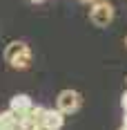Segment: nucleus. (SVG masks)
I'll list each match as a JSON object with an SVG mask.
<instances>
[{
  "label": "nucleus",
  "mask_w": 127,
  "mask_h": 130,
  "mask_svg": "<svg viewBox=\"0 0 127 130\" xmlns=\"http://www.w3.org/2000/svg\"><path fill=\"white\" fill-rule=\"evenodd\" d=\"M5 61L11 65L13 70H29L31 65V50L22 40H11L5 47Z\"/></svg>",
  "instance_id": "obj_1"
},
{
  "label": "nucleus",
  "mask_w": 127,
  "mask_h": 130,
  "mask_svg": "<svg viewBox=\"0 0 127 130\" xmlns=\"http://www.w3.org/2000/svg\"><path fill=\"white\" fill-rule=\"evenodd\" d=\"M89 18L96 27H107L112 20H114V5L109 0H96L91 5V11H89Z\"/></svg>",
  "instance_id": "obj_2"
},
{
  "label": "nucleus",
  "mask_w": 127,
  "mask_h": 130,
  "mask_svg": "<svg viewBox=\"0 0 127 130\" xmlns=\"http://www.w3.org/2000/svg\"><path fill=\"white\" fill-rule=\"evenodd\" d=\"M56 108H58L63 115L76 112L78 108H80V94H78L76 90H63L58 94V99H56Z\"/></svg>",
  "instance_id": "obj_3"
},
{
  "label": "nucleus",
  "mask_w": 127,
  "mask_h": 130,
  "mask_svg": "<svg viewBox=\"0 0 127 130\" xmlns=\"http://www.w3.org/2000/svg\"><path fill=\"white\" fill-rule=\"evenodd\" d=\"M22 128L25 130H36L38 126L45 123V108H38V105H31L27 110V115L22 117Z\"/></svg>",
  "instance_id": "obj_4"
},
{
  "label": "nucleus",
  "mask_w": 127,
  "mask_h": 130,
  "mask_svg": "<svg viewBox=\"0 0 127 130\" xmlns=\"http://www.w3.org/2000/svg\"><path fill=\"white\" fill-rule=\"evenodd\" d=\"M31 99H29V94H16L11 96V101H9V110H11V115L18 121H22V117L27 115V110L31 108Z\"/></svg>",
  "instance_id": "obj_5"
},
{
  "label": "nucleus",
  "mask_w": 127,
  "mask_h": 130,
  "mask_svg": "<svg viewBox=\"0 0 127 130\" xmlns=\"http://www.w3.org/2000/svg\"><path fill=\"white\" fill-rule=\"evenodd\" d=\"M65 123V115L56 108V110H45V123L42 126H47L51 130H60Z\"/></svg>",
  "instance_id": "obj_6"
},
{
  "label": "nucleus",
  "mask_w": 127,
  "mask_h": 130,
  "mask_svg": "<svg viewBox=\"0 0 127 130\" xmlns=\"http://www.w3.org/2000/svg\"><path fill=\"white\" fill-rule=\"evenodd\" d=\"M0 130H25V128L11 115V110H7V112H0Z\"/></svg>",
  "instance_id": "obj_7"
},
{
  "label": "nucleus",
  "mask_w": 127,
  "mask_h": 130,
  "mask_svg": "<svg viewBox=\"0 0 127 130\" xmlns=\"http://www.w3.org/2000/svg\"><path fill=\"white\" fill-rule=\"evenodd\" d=\"M123 108H125V110H127V92H125V94H123Z\"/></svg>",
  "instance_id": "obj_8"
},
{
  "label": "nucleus",
  "mask_w": 127,
  "mask_h": 130,
  "mask_svg": "<svg viewBox=\"0 0 127 130\" xmlns=\"http://www.w3.org/2000/svg\"><path fill=\"white\" fill-rule=\"evenodd\" d=\"M36 130H51V128H47V126H38Z\"/></svg>",
  "instance_id": "obj_9"
},
{
  "label": "nucleus",
  "mask_w": 127,
  "mask_h": 130,
  "mask_svg": "<svg viewBox=\"0 0 127 130\" xmlns=\"http://www.w3.org/2000/svg\"><path fill=\"white\" fill-rule=\"evenodd\" d=\"M80 2H96V0H80Z\"/></svg>",
  "instance_id": "obj_10"
},
{
  "label": "nucleus",
  "mask_w": 127,
  "mask_h": 130,
  "mask_svg": "<svg viewBox=\"0 0 127 130\" xmlns=\"http://www.w3.org/2000/svg\"><path fill=\"white\" fill-rule=\"evenodd\" d=\"M123 121H125V123H123V126H127V115H125V119H123Z\"/></svg>",
  "instance_id": "obj_11"
},
{
  "label": "nucleus",
  "mask_w": 127,
  "mask_h": 130,
  "mask_svg": "<svg viewBox=\"0 0 127 130\" xmlns=\"http://www.w3.org/2000/svg\"><path fill=\"white\" fill-rule=\"evenodd\" d=\"M31 2H42V0H31Z\"/></svg>",
  "instance_id": "obj_12"
},
{
  "label": "nucleus",
  "mask_w": 127,
  "mask_h": 130,
  "mask_svg": "<svg viewBox=\"0 0 127 130\" xmlns=\"http://www.w3.org/2000/svg\"><path fill=\"white\" fill-rule=\"evenodd\" d=\"M120 130H127V126H123V128H120Z\"/></svg>",
  "instance_id": "obj_13"
},
{
  "label": "nucleus",
  "mask_w": 127,
  "mask_h": 130,
  "mask_svg": "<svg viewBox=\"0 0 127 130\" xmlns=\"http://www.w3.org/2000/svg\"><path fill=\"white\" fill-rule=\"evenodd\" d=\"M125 45H127V38H125Z\"/></svg>",
  "instance_id": "obj_14"
}]
</instances>
